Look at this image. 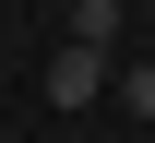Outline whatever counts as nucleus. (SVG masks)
Listing matches in <instances>:
<instances>
[{"label": "nucleus", "mask_w": 155, "mask_h": 143, "mask_svg": "<svg viewBox=\"0 0 155 143\" xmlns=\"http://www.w3.org/2000/svg\"><path fill=\"white\" fill-rule=\"evenodd\" d=\"M96 83H107L96 48H60V60H48V107H96Z\"/></svg>", "instance_id": "1"}, {"label": "nucleus", "mask_w": 155, "mask_h": 143, "mask_svg": "<svg viewBox=\"0 0 155 143\" xmlns=\"http://www.w3.org/2000/svg\"><path fill=\"white\" fill-rule=\"evenodd\" d=\"M72 48L107 60V48H119V0H72Z\"/></svg>", "instance_id": "2"}, {"label": "nucleus", "mask_w": 155, "mask_h": 143, "mask_svg": "<svg viewBox=\"0 0 155 143\" xmlns=\"http://www.w3.org/2000/svg\"><path fill=\"white\" fill-rule=\"evenodd\" d=\"M119 107H131V119H155V60H131V72H119Z\"/></svg>", "instance_id": "3"}]
</instances>
